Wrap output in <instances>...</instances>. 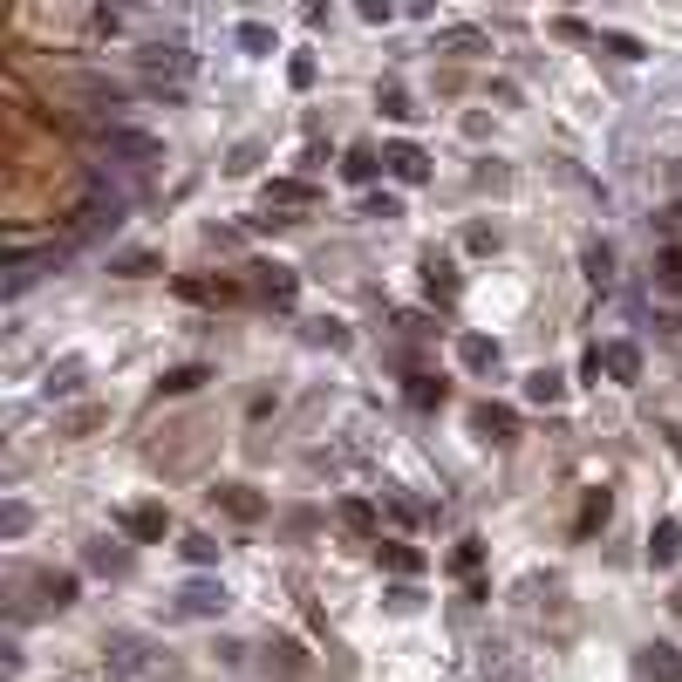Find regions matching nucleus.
<instances>
[{
    "instance_id": "1",
    "label": "nucleus",
    "mask_w": 682,
    "mask_h": 682,
    "mask_svg": "<svg viewBox=\"0 0 682 682\" xmlns=\"http://www.w3.org/2000/svg\"><path fill=\"white\" fill-rule=\"evenodd\" d=\"M212 505H219V512H226V519H239V526H253V519H260L266 512V498L253 492V485H212Z\"/></svg>"
},
{
    "instance_id": "2",
    "label": "nucleus",
    "mask_w": 682,
    "mask_h": 682,
    "mask_svg": "<svg viewBox=\"0 0 682 682\" xmlns=\"http://www.w3.org/2000/svg\"><path fill=\"white\" fill-rule=\"evenodd\" d=\"M382 164H389V178H396V185H423V178H430V157H423L417 144H389Z\"/></svg>"
},
{
    "instance_id": "3",
    "label": "nucleus",
    "mask_w": 682,
    "mask_h": 682,
    "mask_svg": "<svg viewBox=\"0 0 682 682\" xmlns=\"http://www.w3.org/2000/svg\"><path fill=\"white\" fill-rule=\"evenodd\" d=\"M110 151L130 157V164H157V157H164V144H157V137H144V130H123V123H116V130H110Z\"/></svg>"
},
{
    "instance_id": "4",
    "label": "nucleus",
    "mask_w": 682,
    "mask_h": 682,
    "mask_svg": "<svg viewBox=\"0 0 682 682\" xmlns=\"http://www.w3.org/2000/svg\"><path fill=\"white\" fill-rule=\"evenodd\" d=\"M123 532H130V539H164V532H171V512H164V505H130V512H123Z\"/></svg>"
},
{
    "instance_id": "5",
    "label": "nucleus",
    "mask_w": 682,
    "mask_h": 682,
    "mask_svg": "<svg viewBox=\"0 0 682 682\" xmlns=\"http://www.w3.org/2000/svg\"><path fill=\"white\" fill-rule=\"evenodd\" d=\"M260 273V294L273 307H294V294H301V280H294V266H253Z\"/></svg>"
},
{
    "instance_id": "6",
    "label": "nucleus",
    "mask_w": 682,
    "mask_h": 682,
    "mask_svg": "<svg viewBox=\"0 0 682 682\" xmlns=\"http://www.w3.org/2000/svg\"><path fill=\"white\" fill-rule=\"evenodd\" d=\"M144 76H178V82H185V76H191V55H185V48H164V41H151V48H144Z\"/></svg>"
},
{
    "instance_id": "7",
    "label": "nucleus",
    "mask_w": 682,
    "mask_h": 682,
    "mask_svg": "<svg viewBox=\"0 0 682 682\" xmlns=\"http://www.w3.org/2000/svg\"><path fill=\"white\" fill-rule=\"evenodd\" d=\"M307 205H314V185H301V178L266 185V212H307Z\"/></svg>"
},
{
    "instance_id": "8",
    "label": "nucleus",
    "mask_w": 682,
    "mask_h": 682,
    "mask_svg": "<svg viewBox=\"0 0 682 682\" xmlns=\"http://www.w3.org/2000/svg\"><path fill=\"white\" fill-rule=\"evenodd\" d=\"M642 669L655 682H682V655H676V642H648L642 648Z\"/></svg>"
},
{
    "instance_id": "9",
    "label": "nucleus",
    "mask_w": 682,
    "mask_h": 682,
    "mask_svg": "<svg viewBox=\"0 0 682 682\" xmlns=\"http://www.w3.org/2000/svg\"><path fill=\"white\" fill-rule=\"evenodd\" d=\"M178 601H185V614H226V587L219 580H191Z\"/></svg>"
},
{
    "instance_id": "10",
    "label": "nucleus",
    "mask_w": 682,
    "mask_h": 682,
    "mask_svg": "<svg viewBox=\"0 0 682 682\" xmlns=\"http://www.w3.org/2000/svg\"><path fill=\"white\" fill-rule=\"evenodd\" d=\"M676 553H682V526H676V519H662V526L648 532V560H655V567H669Z\"/></svg>"
},
{
    "instance_id": "11",
    "label": "nucleus",
    "mask_w": 682,
    "mask_h": 682,
    "mask_svg": "<svg viewBox=\"0 0 682 682\" xmlns=\"http://www.w3.org/2000/svg\"><path fill=\"white\" fill-rule=\"evenodd\" d=\"M601 362H607V376H614V382H635V376H642V355H635L628 341H614V348H601Z\"/></svg>"
},
{
    "instance_id": "12",
    "label": "nucleus",
    "mask_w": 682,
    "mask_h": 682,
    "mask_svg": "<svg viewBox=\"0 0 682 682\" xmlns=\"http://www.w3.org/2000/svg\"><path fill=\"white\" fill-rule=\"evenodd\" d=\"M376 553H382V567H389V573H423V553H417V546H403V539H382Z\"/></svg>"
},
{
    "instance_id": "13",
    "label": "nucleus",
    "mask_w": 682,
    "mask_h": 682,
    "mask_svg": "<svg viewBox=\"0 0 682 682\" xmlns=\"http://www.w3.org/2000/svg\"><path fill=\"white\" fill-rule=\"evenodd\" d=\"M205 382H212V369H205V362H185V369L164 376V396H191V389H205Z\"/></svg>"
},
{
    "instance_id": "14",
    "label": "nucleus",
    "mask_w": 682,
    "mask_h": 682,
    "mask_svg": "<svg viewBox=\"0 0 682 682\" xmlns=\"http://www.w3.org/2000/svg\"><path fill=\"white\" fill-rule=\"evenodd\" d=\"M457 355H464V369H492V362H498V341L464 335V341H457Z\"/></svg>"
},
{
    "instance_id": "15",
    "label": "nucleus",
    "mask_w": 682,
    "mask_h": 682,
    "mask_svg": "<svg viewBox=\"0 0 682 682\" xmlns=\"http://www.w3.org/2000/svg\"><path fill=\"white\" fill-rule=\"evenodd\" d=\"M526 396H532V403H560V396H567V382L553 376V369H532V376H526Z\"/></svg>"
},
{
    "instance_id": "16",
    "label": "nucleus",
    "mask_w": 682,
    "mask_h": 682,
    "mask_svg": "<svg viewBox=\"0 0 682 682\" xmlns=\"http://www.w3.org/2000/svg\"><path fill=\"white\" fill-rule=\"evenodd\" d=\"M41 389H48V396H76V389H82V362H55Z\"/></svg>"
},
{
    "instance_id": "17",
    "label": "nucleus",
    "mask_w": 682,
    "mask_h": 682,
    "mask_svg": "<svg viewBox=\"0 0 682 682\" xmlns=\"http://www.w3.org/2000/svg\"><path fill=\"white\" fill-rule=\"evenodd\" d=\"M239 48H246V55H273L280 41H273V28H266V21H239Z\"/></svg>"
},
{
    "instance_id": "18",
    "label": "nucleus",
    "mask_w": 682,
    "mask_h": 682,
    "mask_svg": "<svg viewBox=\"0 0 682 682\" xmlns=\"http://www.w3.org/2000/svg\"><path fill=\"white\" fill-rule=\"evenodd\" d=\"M580 266H587V280H594V287H607V280H614V246H587Z\"/></svg>"
},
{
    "instance_id": "19",
    "label": "nucleus",
    "mask_w": 682,
    "mask_h": 682,
    "mask_svg": "<svg viewBox=\"0 0 682 682\" xmlns=\"http://www.w3.org/2000/svg\"><path fill=\"white\" fill-rule=\"evenodd\" d=\"M185 560L191 567H212V560H219V539H212V532H185Z\"/></svg>"
},
{
    "instance_id": "20",
    "label": "nucleus",
    "mask_w": 682,
    "mask_h": 682,
    "mask_svg": "<svg viewBox=\"0 0 682 682\" xmlns=\"http://www.w3.org/2000/svg\"><path fill=\"white\" fill-rule=\"evenodd\" d=\"M423 273H430V294H437V301H451V294H457L451 260H437V253H430V260H423Z\"/></svg>"
},
{
    "instance_id": "21",
    "label": "nucleus",
    "mask_w": 682,
    "mask_h": 682,
    "mask_svg": "<svg viewBox=\"0 0 682 682\" xmlns=\"http://www.w3.org/2000/svg\"><path fill=\"white\" fill-rule=\"evenodd\" d=\"M655 280H662L669 294H682V253H676V246H662V260H655Z\"/></svg>"
},
{
    "instance_id": "22",
    "label": "nucleus",
    "mask_w": 682,
    "mask_h": 682,
    "mask_svg": "<svg viewBox=\"0 0 682 682\" xmlns=\"http://www.w3.org/2000/svg\"><path fill=\"white\" fill-rule=\"evenodd\" d=\"M341 519L355 532H376V505H369V498H341Z\"/></svg>"
},
{
    "instance_id": "23",
    "label": "nucleus",
    "mask_w": 682,
    "mask_h": 682,
    "mask_svg": "<svg viewBox=\"0 0 682 682\" xmlns=\"http://www.w3.org/2000/svg\"><path fill=\"white\" fill-rule=\"evenodd\" d=\"M437 48H451V55H478L485 35H478V28H451V35H437Z\"/></svg>"
},
{
    "instance_id": "24",
    "label": "nucleus",
    "mask_w": 682,
    "mask_h": 682,
    "mask_svg": "<svg viewBox=\"0 0 682 682\" xmlns=\"http://www.w3.org/2000/svg\"><path fill=\"white\" fill-rule=\"evenodd\" d=\"M89 567H96V573H116V567H123V546H116V539H96V546H89Z\"/></svg>"
},
{
    "instance_id": "25",
    "label": "nucleus",
    "mask_w": 682,
    "mask_h": 682,
    "mask_svg": "<svg viewBox=\"0 0 682 682\" xmlns=\"http://www.w3.org/2000/svg\"><path fill=\"white\" fill-rule=\"evenodd\" d=\"M410 403H417V410H430V403H444V382H430V376H410Z\"/></svg>"
},
{
    "instance_id": "26",
    "label": "nucleus",
    "mask_w": 682,
    "mask_h": 682,
    "mask_svg": "<svg viewBox=\"0 0 682 682\" xmlns=\"http://www.w3.org/2000/svg\"><path fill=\"white\" fill-rule=\"evenodd\" d=\"M478 560H485V546H478V539H457L451 567H457V573H478Z\"/></svg>"
},
{
    "instance_id": "27",
    "label": "nucleus",
    "mask_w": 682,
    "mask_h": 682,
    "mask_svg": "<svg viewBox=\"0 0 682 682\" xmlns=\"http://www.w3.org/2000/svg\"><path fill=\"white\" fill-rule=\"evenodd\" d=\"M341 171H348L355 185H369V178H376V157H369V151H348V164H341Z\"/></svg>"
},
{
    "instance_id": "28",
    "label": "nucleus",
    "mask_w": 682,
    "mask_h": 682,
    "mask_svg": "<svg viewBox=\"0 0 682 682\" xmlns=\"http://www.w3.org/2000/svg\"><path fill=\"white\" fill-rule=\"evenodd\" d=\"M369 219H403V198H396V191H376V198H369Z\"/></svg>"
},
{
    "instance_id": "29",
    "label": "nucleus",
    "mask_w": 682,
    "mask_h": 682,
    "mask_svg": "<svg viewBox=\"0 0 682 682\" xmlns=\"http://www.w3.org/2000/svg\"><path fill=\"white\" fill-rule=\"evenodd\" d=\"M355 14H362V21H369V28H382V21H389V14H396V0H355Z\"/></svg>"
},
{
    "instance_id": "30",
    "label": "nucleus",
    "mask_w": 682,
    "mask_h": 682,
    "mask_svg": "<svg viewBox=\"0 0 682 682\" xmlns=\"http://www.w3.org/2000/svg\"><path fill=\"white\" fill-rule=\"evenodd\" d=\"M601 48H607V55H621V62H642V41H635V35H607Z\"/></svg>"
},
{
    "instance_id": "31",
    "label": "nucleus",
    "mask_w": 682,
    "mask_h": 682,
    "mask_svg": "<svg viewBox=\"0 0 682 682\" xmlns=\"http://www.w3.org/2000/svg\"><path fill=\"white\" fill-rule=\"evenodd\" d=\"M478 430H498V437H512V410H492V403H485V410H478Z\"/></svg>"
},
{
    "instance_id": "32",
    "label": "nucleus",
    "mask_w": 682,
    "mask_h": 682,
    "mask_svg": "<svg viewBox=\"0 0 682 682\" xmlns=\"http://www.w3.org/2000/svg\"><path fill=\"white\" fill-rule=\"evenodd\" d=\"M287 82H294V89H314V55H294V62H287Z\"/></svg>"
},
{
    "instance_id": "33",
    "label": "nucleus",
    "mask_w": 682,
    "mask_h": 682,
    "mask_svg": "<svg viewBox=\"0 0 682 682\" xmlns=\"http://www.w3.org/2000/svg\"><path fill=\"white\" fill-rule=\"evenodd\" d=\"M307 335H314V341H328V348H348V328H341V321H314Z\"/></svg>"
},
{
    "instance_id": "34",
    "label": "nucleus",
    "mask_w": 682,
    "mask_h": 682,
    "mask_svg": "<svg viewBox=\"0 0 682 682\" xmlns=\"http://www.w3.org/2000/svg\"><path fill=\"white\" fill-rule=\"evenodd\" d=\"M594 526H607V492H594V498H587V512H580V532H594Z\"/></svg>"
},
{
    "instance_id": "35",
    "label": "nucleus",
    "mask_w": 682,
    "mask_h": 682,
    "mask_svg": "<svg viewBox=\"0 0 682 682\" xmlns=\"http://www.w3.org/2000/svg\"><path fill=\"white\" fill-rule=\"evenodd\" d=\"M382 116H396V123H410L417 110H410V96H403V89H389V96H382Z\"/></svg>"
},
{
    "instance_id": "36",
    "label": "nucleus",
    "mask_w": 682,
    "mask_h": 682,
    "mask_svg": "<svg viewBox=\"0 0 682 682\" xmlns=\"http://www.w3.org/2000/svg\"><path fill=\"white\" fill-rule=\"evenodd\" d=\"M464 246H471V253H492V246H498V226H471V232H464Z\"/></svg>"
},
{
    "instance_id": "37",
    "label": "nucleus",
    "mask_w": 682,
    "mask_h": 682,
    "mask_svg": "<svg viewBox=\"0 0 682 682\" xmlns=\"http://www.w3.org/2000/svg\"><path fill=\"white\" fill-rule=\"evenodd\" d=\"M116 273H157V260H151V253H123V260H116Z\"/></svg>"
},
{
    "instance_id": "38",
    "label": "nucleus",
    "mask_w": 682,
    "mask_h": 682,
    "mask_svg": "<svg viewBox=\"0 0 682 682\" xmlns=\"http://www.w3.org/2000/svg\"><path fill=\"white\" fill-rule=\"evenodd\" d=\"M0 526H7V539H21V532H28V505H7V519H0Z\"/></svg>"
},
{
    "instance_id": "39",
    "label": "nucleus",
    "mask_w": 682,
    "mask_h": 682,
    "mask_svg": "<svg viewBox=\"0 0 682 682\" xmlns=\"http://www.w3.org/2000/svg\"><path fill=\"white\" fill-rule=\"evenodd\" d=\"M301 14H307V21H321V14H328V0H301Z\"/></svg>"
},
{
    "instance_id": "40",
    "label": "nucleus",
    "mask_w": 682,
    "mask_h": 682,
    "mask_svg": "<svg viewBox=\"0 0 682 682\" xmlns=\"http://www.w3.org/2000/svg\"><path fill=\"white\" fill-rule=\"evenodd\" d=\"M676 621H682V587H676Z\"/></svg>"
}]
</instances>
